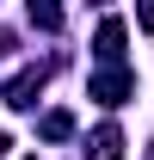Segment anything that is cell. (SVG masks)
<instances>
[{
    "label": "cell",
    "mask_w": 154,
    "mask_h": 160,
    "mask_svg": "<svg viewBox=\"0 0 154 160\" xmlns=\"http://www.w3.org/2000/svg\"><path fill=\"white\" fill-rule=\"evenodd\" d=\"M86 154H93V160H117V154H123V129H117V123H99L93 142H86Z\"/></svg>",
    "instance_id": "3"
},
{
    "label": "cell",
    "mask_w": 154,
    "mask_h": 160,
    "mask_svg": "<svg viewBox=\"0 0 154 160\" xmlns=\"http://www.w3.org/2000/svg\"><path fill=\"white\" fill-rule=\"evenodd\" d=\"M136 19H142V31H148V37H154V6H142V12H136Z\"/></svg>",
    "instance_id": "7"
},
{
    "label": "cell",
    "mask_w": 154,
    "mask_h": 160,
    "mask_svg": "<svg viewBox=\"0 0 154 160\" xmlns=\"http://www.w3.org/2000/svg\"><path fill=\"white\" fill-rule=\"evenodd\" d=\"M136 92V74H123V68H105V74H93V86H86V99L99 105H123Z\"/></svg>",
    "instance_id": "1"
},
{
    "label": "cell",
    "mask_w": 154,
    "mask_h": 160,
    "mask_svg": "<svg viewBox=\"0 0 154 160\" xmlns=\"http://www.w3.org/2000/svg\"><path fill=\"white\" fill-rule=\"evenodd\" d=\"M37 92H43V68H25V74H13L6 80V105H37Z\"/></svg>",
    "instance_id": "2"
},
{
    "label": "cell",
    "mask_w": 154,
    "mask_h": 160,
    "mask_svg": "<svg viewBox=\"0 0 154 160\" xmlns=\"http://www.w3.org/2000/svg\"><path fill=\"white\" fill-rule=\"evenodd\" d=\"M31 25H43V31H56V25H62V12H56V6H37V0H31Z\"/></svg>",
    "instance_id": "6"
},
{
    "label": "cell",
    "mask_w": 154,
    "mask_h": 160,
    "mask_svg": "<svg viewBox=\"0 0 154 160\" xmlns=\"http://www.w3.org/2000/svg\"><path fill=\"white\" fill-rule=\"evenodd\" d=\"M123 56V19H105L99 25V62H117Z\"/></svg>",
    "instance_id": "4"
},
{
    "label": "cell",
    "mask_w": 154,
    "mask_h": 160,
    "mask_svg": "<svg viewBox=\"0 0 154 160\" xmlns=\"http://www.w3.org/2000/svg\"><path fill=\"white\" fill-rule=\"evenodd\" d=\"M43 136H49V142L74 136V117H68V111H49V117H43Z\"/></svg>",
    "instance_id": "5"
},
{
    "label": "cell",
    "mask_w": 154,
    "mask_h": 160,
    "mask_svg": "<svg viewBox=\"0 0 154 160\" xmlns=\"http://www.w3.org/2000/svg\"><path fill=\"white\" fill-rule=\"evenodd\" d=\"M0 154H6V129H0Z\"/></svg>",
    "instance_id": "8"
}]
</instances>
